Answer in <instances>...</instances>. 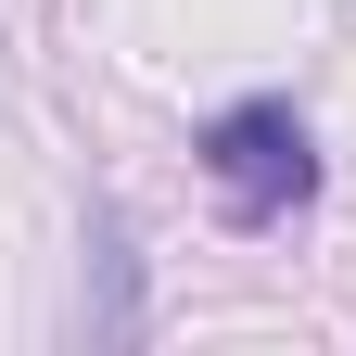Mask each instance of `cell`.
Masks as SVG:
<instances>
[{"instance_id":"1","label":"cell","mask_w":356,"mask_h":356,"mask_svg":"<svg viewBox=\"0 0 356 356\" xmlns=\"http://www.w3.org/2000/svg\"><path fill=\"white\" fill-rule=\"evenodd\" d=\"M204 178L242 216H293L305 191H318V140H305L293 102H229V115L204 127Z\"/></svg>"}]
</instances>
